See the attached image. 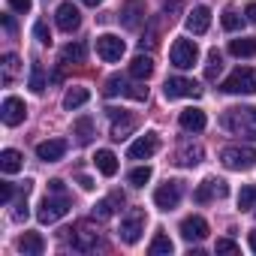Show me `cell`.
Wrapping results in <instances>:
<instances>
[{
  "mask_svg": "<svg viewBox=\"0 0 256 256\" xmlns=\"http://www.w3.org/2000/svg\"><path fill=\"white\" fill-rule=\"evenodd\" d=\"M223 126L235 136L256 139V106H235L223 112Z\"/></svg>",
  "mask_w": 256,
  "mask_h": 256,
  "instance_id": "1",
  "label": "cell"
},
{
  "mask_svg": "<svg viewBox=\"0 0 256 256\" xmlns=\"http://www.w3.org/2000/svg\"><path fill=\"white\" fill-rule=\"evenodd\" d=\"M70 208H72V202H70V196L66 193H48L42 202H40V208H36V217H40V223H58L60 217H66L70 214Z\"/></svg>",
  "mask_w": 256,
  "mask_h": 256,
  "instance_id": "2",
  "label": "cell"
},
{
  "mask_svg": "<svg viewBox=\"0 0 256 256\" xmlns=\"http://www.w3.org/2000/svg\"><path fill=\"white\" fill-rule=\"evenodd\" d=\"M220 160H223V166H226V169H232V172H247V169H253V166H256V148L229 145V148H223Z\"/></svg>",
  "mask_w": 256,
  "mask_h": 256,
  "instance_id": "3",
  "label": "cell"
},
{
  "mask_svg": "<svg viewBox=\"0 0 256 256\" xmlns=\"http://www.w3.org/2000/svg\"><path fill=\"white\" fill-rule=\"evenodd\" d=\"M223 94H256V70L250 66H238L232 76H226V82L220 84Z\"/></svg>",
  "mask_w": 256,
  "mask_h": 256,
  "instance_id": "4",
  "label": "cell"
},
{
  "mask_svg": "<svg viewBox=\"0 0 256 256\" xmlns=\"http://www.w3.org/2000/svg\"><path fill=\"white\" fill-rule=\"evenodd\" d=\"M145 211L142 208H130L124 217H120V229H118V235H120V241L124 244H136L139 238H142V232H145Z\"/></svg>",
  "mask_w": 256,
  "mask_h": 256,
  "instance_id": "5",
  "label": "cell"
},
{
  "mask_svg": "<svg viewBox=\"0 0 256 256\" xmlns=\"http://www.w3.org/2000/svg\"><path fill=\"white\" fill-rule=\"evenodd\" d=\"M169 58H172V66H178V70H190V66L199 60V46H196L193 40H175Z\"/></svg>",
  "mask_w": 256,
  "mask_h": 256,
  "instance_id": "6",
  "label": "cell"
},
{
  "mask_svg": "<svg viewBox=\"0 0 256 256\" xmlns=\"http://www.w3.org/2000/svg\"><path fill=\"white\" fill-rule=\"evenodd\" d=\"M163 94H166V100H184V96L196 100V96H202V88H199L193 78L175 76V78H166V84H163Z\"/></svg>",
  "mask_w": 256,
  "mask_h": 256,
  "instance_id": "7",
  "label": "cell"
},
{
  "mask_svg": "<svg viewBox=\"0 0 256 256\" xmlns=\"http://www.w3.org/2000/svg\"><path fill=\"white\" fill-rule=\"evenodd\" d=\"M124 52H126V46H124V40H120V36H114V34H102V36H96V54H100L106 64L120 60V58H124Z\"/></svg>",
  "mask_w": 256,
  "mask_h": 256,
  "instance_id": "8",
  "label": "cell"
},
{
  "mask_svg": "<svg viewBox=\"0 0 256 256\" xmlns=\"http://www.w3.org/2000/svg\"><path fill=\"white\" fill-rule=\"evenodd\" d=\"M178 202H181V184L178 181H166L154 190V205L160 211H172V208H178Z\"/></svg>",
  "mask_w": 256,
  "mask_h": 256,
  "instance_id": "9",
  "label": "cell"
},
{
  "mask_svg": "<svg viewBox=\"0 0 256 256\" xmlns=\"http://www.w3.org/2000/svg\"><path fill=\"white\" fill-rule=\"evenodd\" d=\"M157 148H160V136H157V133H145V136H139V139L130 145L126 157H130V160H148V157L157 154Z\"/></svg>",
  "mask_w": 256,
  "mask_h": 256,
  "instance_id": "10",
  "label": "cell"
},
{
  "mask_svg": "<svg viewBox=\"0 0 256 256\" xmlns=\"http://www.w3.org/2000/svg\"><path fill=\"white\" fill-rule=\"evenodd\" d=\"M223 196H229V184L223 178H208V181H202L196 187V202L199 205H205L211 199H223Z\"/></svg>",
  "mask_w": 256,
  "mask_h": 256,
  "instance_id": "11",
  "label": "cell"
},
{
  "mask_svg": "<svg viewBox=\"0 0 256 256\" xmlns=\"http://www.w3.org/2000/svg\"><path fill=\"white\" fill-rule=\"evenodd\" d=\"M70 232H72V229H70ZM96 244H100V232H96L90 223H78L76 232H72V250L88 253V250H94Z\"/></svg>",
  "mask_w": 256,
  "mask_h": 256,
  "instance_id": "12",
  "label": "cell"
},
{
  "mask_svg": "<svg viewBox=\"0 0 256 256\" xmlns=\"http://www.w3.org/2000/svg\"><path fill=\"white\" fill-rule=\"evenodd\" d=\"M24 114H28V106H24V100H18V96H6L4 106H0V118H4L6 126H18V124L24 120Z\"/></svg>",
  "mask_w": 256,
  "mask_h": 256,
  "instance_id": "13",
  "label": "cell"
},
{
  "mask_svg": "<svg viewBox=\"0 0 256 256\" xmlns=\"http://www.w3.org/2000/svg\"><path fill=\"white\" fill-rule=\"evenodd\" d=\"M54 22H58V28H60L64 34H72V30H78V24H82V12H78V6H72V4H60L58 12H54Z\"/></svg>",
  "mask_w": 256,
  "mask_h": 256,
  "instance_id": "14",
  "label": "cell"
},
{
  "mask_svg": "<svg viewBox=\"0 0 256 256\" xmlns=\"http://www.w3.org/2000/svg\"><path fill=\"white\" fill-rule=\"evenodd\" d=\"M181 235H184V241H202V238H208V220L199 217V214L184 217L181 220Z\"/></svg>",
  "mask_w": 256,
  "mask_h": 256,
  "instance_id": "15",
  "label": "cell"
},
{
  "mask_svg": "<svg viewBox=\"0 0 256 256\" xmlns=\"http://www.w3.org/2000/svg\"><path fill=\"white\" fill-rule=\"evenodd\" d=\"M66 139H48V142H40L36 145V157L42 160V163H58V160H64V154H66Z\"/></svg>",
  "mask_w": 256,
  "mask_h": 256,
  "instance_id": "16",
  "label": "cell"
},
{
  "mask_svg": "<svg viewBox=\"0 0 256 256\" xmlns=\"http://www.w3.org/2000/svg\"><path fill=\"white\" fill-rule=\"evenodd\" d=\"M108 114H112V139H114V142L126 139V136L136 130V118H133V114H124V112H120V118H118L114 108H108Z\"/></svg>",
  "mask_w": 256,
  "mask_h": 256,
  "instance_id": "17",
  "label": "cell"
},
{
  "mask_svg": "<svg viewBox=\"0 0 256 256\" xmlns=\"http://www.w3.org/2000/svg\"><path fill=\"white\" fill-rule=\"evenodd\" d=\"M178 124H181V130H187V133H199V130H205L208 118H205L202 108H184L181 118H178Z\"/></svg>",
  "mask_w": 256,
  "mask_h": 256,
  "instance_id": "18",
  "label": "cell"
},
{
  "mask_svg": "<svg viewBox=\"0 0 256 256\" xmlns=\"http://www.w3.org/2000/svg\"><path fill=\"white\" fill-rule=\"evenodd\" d=\"M208 28H211V10H208V6H196V10L187 16V30L199 36V34H205Z\"/></svg>",
  "mask_w": 256,
  "mask_h": 256,
  "instance_id": "19",
  "label": "cell"
},
{
  "mask_svg": "<svg viewBox=\"0 0 256 256\" xmlns=\"http://www.w3.org/2000/svg\"><path fill=\"white\" fill-rule=\"evenodd\" d=\"M94 166H96V172L106 175V178H114V175H118V157H114L108 148H100V151L94 154Z\"/></svg>",
  "mask_w": 256,
  "mask_h": 256,
  "instance_id": "20",
  "label": "cell"
},
{
  "mask_svg": "<svg viewBox=\"0 0 256 256\" xmlns=\"http://www.w3.org/2000/svg\"><path fill=\"white\" fill-rule=\"evenodd\" d=\"M142 18H145V6L139 4V0H126V6L120 10V22H124V28H139L142 24Z\"/></svg>",
  "mask_w": 256,
  "mask_h": 256,
  "instance_id": "21",
  "label": "cell"
},
{
  "mask_svg": "<svg viewBox=\"0 0 256 256\" xmlns=\"http://www.w3.org/2000/svg\"><path fill=\"white\" fill-rule=\"evenodd\" d=\"M22 166H24V157H22V151H16V148L0 151V169H4L6 175H16V172H22Z\"/></svg>",
  "mask_w": 256,
  "mask_h": 256,
  "instance_id": "22",
  "label": "cell"
},
{
  "mask_svg": "<svg viewBox=\"0 0 256 256\" xmlns=\"http://www.w3.org/2000/svg\"><path fill=\"white\" fill-rule=\"evenodd\" d=\"M18 250H22L24 256H40V253L46 250V241H42V235H36V232H24V235L18 238Z\"/></svg>",
  "mask_w": 256,
  "mask_h": 256,
  "instance_id": "23",
  "label": "cell"
},
{
  "mask_svg": "<svg viewBox=\"0 0 256 256\" xmlns=\"http://www.w3.org/2000/svg\"><path fill=\"white\" fill-rule=\"evenodd\" d=\"M151 72H154V60H151L148 54H136V58L130 60V76H133V78L145 82V78H151Z\"/></svg>",
  "mask_w": 256,
  "mask_h": 256,
  "instance_id": "24",
  "label": "cell"
},
{
  "mask_svg": "<svg viewBox=\"0 0 256 256\" xmlns=\"http://www.w3.org/2000/svg\"><path fill=\"white\" fill-rule=\"evenodd\" d=\"M202 157H205L202 145H181V151H178V163H181V166H187V169L199 166V163H202Z\"/></svg>",
  "mask_w": 256,
  "mask_h": 256,
  "instance_id": "25",
  "label": "cell"
},
{
  "mask_svg": "<svg viewBox=\"0 0 256 256\" xmlns=\"http://www.w3.org/2000/svg\"><path fill=\"white\" fill-rule=\"evenodd\" d=\"M229 54H235V58H256V40L253 36L232 40L229 42Z\"/></svg>",
  "mask_w": 256,
  "mask_h": 256,
  "instance_id": "26",
  "label": "cell"
},
{
  "mask_svg": "<svg viewBox=\"0 0 256 256\" xmlns=\"http://www.w3.org/2000/svg\"><path fill=\"white\" fill-rule=\"evenodd\" d=\"M72 133H76L78 145H88V142L96 136V130H94V120H90V118H78V120L72 124Z\"/></svg>",
  "mask_w": 256,
  "mask_h": 256,
  "instance_id": "27",
  "label": "cell"
},
{
  "mask_svg": "<svg viewBox=\"0 0 256 256\" xmlns=\"http://www.w3.org/2000/svg\"><path fill=\"white\" fill-rule=\"evenodd\" d=\"M84 58H88V48L82 42H70L60 48V64H82Z\"/></svg>",
  "mask_w": 256,
  "mask_h": 256,
  "instance_id": "28",
  "label": "cell"
},
{
  "mask_svg": "<svg viewBox=\"0 0 256 256\" xmlns=\"http://www.w3.org/2000/svg\"><path fill=\"white\" fill-rule=\"evenodd\" d=\"M88 100H90V90L88 88H70L66 96H64V108H70V112L72 108H82Z\"/></svg>",
  "mask_w": 256,
  "mask_h": 256,
  "instance_id": "29",
  "label": "cell"
},
{
  "mask_svg": "<svg viewBox=\"0 0 256 256\" xmlns=\"http://www.w3.org/2000/svg\"><path fill=\"white\" fill-rule=\"evenodd\" d=\"M28 84H30V90H34V94H46V88H48V84H46V70H42V64H40V60H36V64H30V82H28Z\"/></svg>",
  "mask_w": 256,
  "mask_h": 256,
  "instance_id": "30",
  "label": "cell"
},
{
  "mask_svg": "<svg viewBox=\"0 0 256 256\" xmlns=\"http://www.w3.org/2000/svg\"><path fill=\"white\" fill-rule=\"evenodd\" d=\"M172 250H175V244H172V238H169V235H163V232H160V235H154V241H151V247H148V253H151V256H169Z\"/></svg>",
  "mask_w": 256,
  "mask_h": 256,
  "instance_id": "31",
  "label": "cell"
},
{
  "mask_svg": "<svg viewBox=\"0 0 256 256\" xmlns=\"http://www.w3.org/2000/svg\"><path fill=\"white\" fill-rule=\"evenodd\" d=\"M220 70H223V54H220L217 48H211V52H208V64H205V78L214 82V78L220 76Z\"/></svg>",
  "mask_w": 256,
  "mask_h": 256,
  "instance_id": "32",
  "label": "cell"
},
{
  "mask_svg": "<svg viewBox=\"0 0 256 256\" xmlns=\"http://www.w3.org/2000/svg\"><path fill=\"white\" fill-rule=\"evenodd\" d=\"M238 208H241V211H250V208H256V184H247V187H241V193H238Z\"/></svg>",
  "mask_w": 256,
  "mask_h": 256,
  "instance_id": "33",
  "label": "cell"
},
{
  "mask_svg": "<svg viewBox=\"0 0 256 256\" xmlns=\"http://www.w3.org/2000/svg\"><path fill=\"white\" fill-rule=\"evenodd\" d=\"M126 88H130V84H126V78L124 76H112L108 82H106V96H126Z\"/></svg>",
  "mask_w": 256,
  "mask_h": 256,
  "instance_id": "34",
  "label": "cell"
},
{
  "mask_svg": "<svg viewBox=\"0 0 256 256\" xmlns=\"http://www.w3.org/2000/svg\"><path fill=\"white\" fill-rule=\"evenodd\" d=\"M18 70H22V60H18V54H6V58H4V82L10 84V82L18 76Z\"/></svg>",
  "mask_w": 256,
  "mask_h": 256,
  "instance_id": "35",
  "label": "cell"
},
{
  "mask_svg": "<svg viewBox=\"0 0 256 256\" xmlns=\"http://www.w3.org/2000/svg\"><path fill=\"white\" fill-rule=\"evenodd\" d=\"M151 175H154V172H151V166H139V169H133V172H130V178H126V181H130L133 187H145V184L151 181Z\"/></svg>",
  "mask_w": 256,
  "mask_h": 256,
  "instance_id": "36",
  "label": "cell"
},
{
  "mask_svg": "<svg viewBox=\"0 0 256 256\" xmlns=\"http://www.w3.org/2000/svg\"><path fill=\"white\" fill-rule=\"evenodd\" d=\"M220 22H223V28H226L229 34H235V30H241V24H244V18H241V16H238L235 10H226Z\"/></svg>",
  "mask_w": 256,
  "mask_h": 256,
  "instance_id": "37",
  "label": "cell"
},
{
  "mask_svg": "<svg viewBox=\"0 0 256 256\" xmlns=\"http://www.w3.org/2000/svg\"><path fill=\"white\" fill-rule=\"evenodd\" d=\"M112 214H114V202H112V196L94 205V220H108Z\"/></svg>",
  "mask_w": 256,
  "mask_h": 256,
  "instance_id": "38",
  "label": "cell"
},
{
  "mask_svg": "<svg viewBox=\"0 0 256 256\" xmlns=\"http://www.w3.org/2000/svg\"><path fill=\"white\" fill-rule=\"evenodd\" d=\"M34 36H36V42L52 46V30H48V24H46V22H36V24H34Z\"/></svg>",
  "mask_w": 256,
  "mask_h": 256,
  "instance_id": "39",
  "label": "cell"
},
{
  "mask_svg": "<svg viewBox=\"0 0 256 256\" xmlns=\"http://www.w3.org/2000/svg\"><path fill=\"white\" fill-rule=\"evenodd\" d=\"M214 250H217V253H238V244H235L232 238H217Z\"/></svg>",
  "mask_w": 256,
  "mask_h": 256,
  "instance_id": "40",
  "label": "cell"
},
{
  "mask_svg": "<svg viewBox=\"0 0 256 256\" xmlns=\"http://www.w3.org/2000/svg\"><path fill=\"white\" fill-rule=\"evenodd\" d=\"M126 96H130V100H148V88H142V84H130V88H126Z\"/></svg>",
  "mask_w": 256,
  "mask_h": 256,
  "instance_id": "41",
  "label": "cell"
},
{
  "mask_svg": "<svg viewBox=\"0 0 256 256\" xmlns=\"http://www.w3.org/2000/svg\"><path fill=\"white\" fill-rule=\"evenodd\" d=\"M6 4H10V10H16V12H30V6H34V0H6Z\"/></svg>",
  "mask_w": 256,
  "mask_h": 256,
  "instance_id": "42",
  "label": "cell"
},
{
  "mask_svg": "<svg viewBox=\"0 0 256 256\" xmlns=\"http://www.w3.org/2000/svg\"><path fill=\"white\" fill-rule=\"evenodd\" d=\"M0 202H4V205H10V202H12V184H10V181L0 184Z\"/></svg>",
  "mask_w": 256,
  "mask_h": 256,
  "instance_id": "43",
  "label": "cell"
},
{
  "mask_svg": "<svg viewBox=\"0 0 256 256\" xmlns=\"http://www.w3.org/2000/svg\"><path fill=\"white\" fill-rule=\"evenodd\" d=\"M24 217H28V193H22L18 208H16V220H24Z\"/></svg>",
  "mask_w": 256,
  "mask_h": 256,
  "instance_id": "44",
  "label": "cell"
},
{
  "mask_svg": "<svg viewBox=\"0 0 256 256\" xmlns=\"http://www.w3.org/2000/svg\"><path fill=\"white\" fill-rule=\"evenodd\" d=\"M48 193H66V190H64V181H60V178L48 181Z\"/></svg>",
  "mask_w": 256,
  "mask_h": 256,
  "instance_id": "45",
  "label": "cell"
},
{
  "mask_svg": "<svg viewBox=\"0 0 256 256\" xmlns=\"http://www.w3.org/2000/svg\"><path fill=\"white\" fill-rule=\"evenodd\" d=\"M244 16H247V22H250V24H256V4H247Z\"/></svg>",
  "mask_w": 256,
  "mask_h": 256,
  "instance_id": "46",
  "label": "cell"
},
{
  "mask_svg": "<svg viewBox=\"0 0 256 256\" xmlns=\"http://www.w3.org/2000/svg\"><path fill=\"white\" fill-rule=\"evenodd\" d=\"M4 28H6V34H10V36L16 34V22H12L10 16H4Z\"/></svg>",
  "mask_w": 256,
  "mask_h": 256,
  "instance_id": "47",
  "label": "cell"
},
{
  "mask_svg": "<svg viewBox=\"0 0 256 256\" xmlns=\"http://www.w3.org/2000/svg\"><path fill=\"white\" fill-rule=\"evenodd\" d=\"M78 184H82V190H94V181L88 175H78Z\"/></svg>",
  "mask_w": 256,
  "mask_h": 256,
  "instance_id": "48",
  "label": "cell"
},
{
  "mask_svg": "<svg viewBox=\"0 0 256 256\" xmlns=\"http://www.w3.org/2000/svg\"><path fill=\"white\" fill-rule=\"evenodd\" d=\"M247 244H250V250L256 253V232H250V238H247Z\"/></svg>",
  "mask_w": 256,
  "mask_h": 256,
  "instance_id": "49",
  "label": "cell"
},
{
  "mask_svg": "<svg viewBox=\"0 0 256 256\" xmlns=\"http://www.w3.org/2000/svg\"><path fill=\"white\" fill-rule=\"evenodd\" d=\"M82 4H84V6H100L102 0H82Z\"/></svg>",
  "mask_w": 256,
  "mask_h": 256,
  "instance_id": "50",
  "label": "cell"
}]
</instances>
